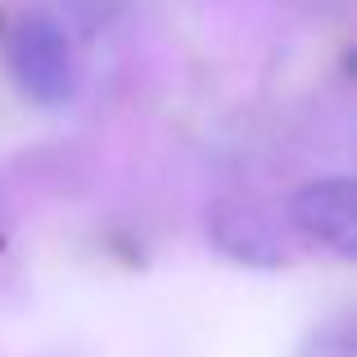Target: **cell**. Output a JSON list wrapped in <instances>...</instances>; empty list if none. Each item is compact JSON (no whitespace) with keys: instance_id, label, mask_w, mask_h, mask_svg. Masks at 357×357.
I'll return each mask as SVG.
<instances>
[{"instance_id":"cell-3","label":"cell","mask_w":357,"mask_h":357,"mask_svg":"<svg viewBox=\"0 0 357 357\" xmlns=\"http://www.w3.org/2000/svg\"><path fill=\"white\" fill-rule=\"evenodd\" d=\"M303 357H353V335L344 331V326L340 331H326L303 349Z\"/></svg>"},{"instance_id":"cell-2","label":"cell","mask_w":357,"mask_h":357,"mask_svg":"<svg viewBox=\"0 0 357 357\" xmlns=\"http://www.w3.org/2000/svg\"><path fill=\"white\" fill-rule=\"evenodd\" d=\"M289 222L303 231L312 244L340 253V258H353L357 253V195L349 176H326V181H312L294 195L289 204Z\"/></svg>"},{"instance_id":"cell-1","label":"cell","mask_w":357,"mask_h":357,"mask_svg":"<svg viewBox=\"0 0 357 357\" xmlns=\"http://www.w3.org/2000/svg\"><path fill=\"white\" fill-rule=\"evenodd\" d=\"M5 59L18 91L36 105H68L77 91V59L59 23L50 18H23L5 41Z\"/></svg>"}]
</instances>
